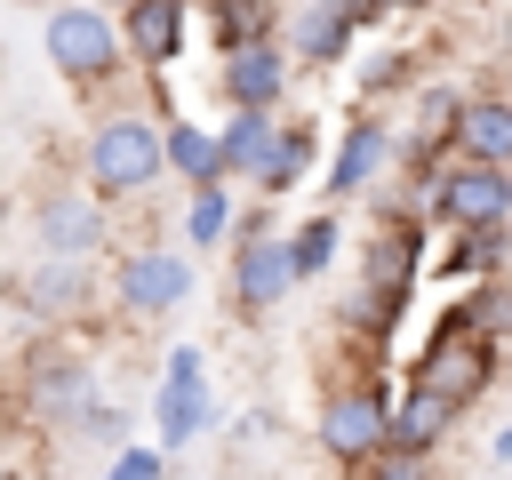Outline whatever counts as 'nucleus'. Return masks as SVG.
<instances>
[{"mask_svg": "<svg viewBox=\"0 0 512 480\" xmlns=\"http://www.w3.org/2000/svg\"><path fill=\"white\" fill-rule=\"evenodd\" d=\"M64 440H80V448H104V456H120V448L136 440V408H120L112 392H96V400L80 408V424H72Z\"/></svg>", "mask_w": 512, "mask_h": 480, "instance_id": "bb28decb", "label": "nucleus"}, {"mask_svg": "<svg viewBox=\"0 0 512 480\" xmlns=\"http://www.w3.org/2000/svg\"><path fill=\"white\" fill-rule=\"evenodd\" d=\"M8 296L40 336H72V328H88L104 312V272L96 264H64V256H32L8 280Z\"/></svg>", "mask_w": 512, "mask_h": 480, "instance_id": "0eeeda50", "label": "nucleus"}, {"mask_svg": "<svg viewBox=\"0 0 512 480\" xmlns=\"http://www.w3.org/2000/svg\"><path fill=\"white\" fill-rule=\"evenodd\" d=\"M96 392H104V384H96L88 344H72V336H32V344L16 352V408H24L40 432H72Z\"/></svg>", "mask_w": 512, "mask_h": 480, "instance_id": "39448f33", "label": "nucleus"}, {"mask_svg": "<svg viewBox=\"0 0 512 480\" xmlns=\"http://www.w3.org/2000/svg\"><path fill=\"white\" fill-rule=\"evenodd\" d=\"M200 32L216 56H240V48H264L288 32V0H208L200 8Z\"/></svg>", "mask_w": 512, "mask_h": 480, "instance_id": "dca6fc26", "label": "nucleus"}, {"mask_svg": "<svg viewBox=\"0 0 512 480\" xmlns=\"http://www.w3.org/2000/svg\"><path fill=\"white\" fill-rule=\"evenodd\" d=\"M24 224H32V248H40V256H64V264L112 256V208H104L80 176H72V184H40L32 208H24Z\"/></svg>", "mask_w": 512, "mask_h": 480, "instance_id": "6e6552de", "label": "nucleus"}, {"mask_svg": "<svg viewBox=\"0 0 512 480\" xmlns=\"http://www.w3.org/2000/svg\"><path fill=\"white\" fill-rule=\"evenodd\" d=\"M40 48L56 64V80L72 96H112L120 72H128V40H120V16L88 8V0H56L40 16Z\"/></svg>", "mask_w": 512, "mask_h": 480, "instance_id": "7ed1b4c3", "label": "nucleus"}, {"mask_svg": "<svg viewBox=\"0 0 512 480\" xmlns=\"http://www.w3.org/2000/svg\"><path fill=\"white\" fill-rule=\"evenodd\" d=\"M504 272H512V232H464V240H448V248L432 256L424 280H464V288H480V280H504Z\"/></svg>", "mask_w": 512, "mask_h": 480, "instance_id": "393cba45", "label": "nucleus"}, {"mask_svg": "<svg viewBox=\"0 0 512 480\" xmlns=\"http://www.w3.org/2000/svg\"><path fill=\"white\" fill-rule=\"evenodd\" d=\"M96 480H168V456H160V440H128L120 456H104Z\"/></svg>", "mask_w": 512, "mask_h": 480, "instance_id": "cd10ccee", "label": "nucleus"}, {"mask_svg": "<svg viewBox=\"0 0 512 480\" xmlns=\"http://www.w3.org/2000/svg\"><path fill=\"white\" fill-rule=\"evenodd\" d=\"M0 216H8V192H0Z\"/></svg>", "mask_w": 512, "mask_h": 480, "instance_id": "f704fd0d", "label": "nucleus"}, {"mask_svg": "<svg viewBox=\"0 0 512 480\" xmlns=\"http://www.w3.org/2000/svg\"><path fill=\"white\" fill-rule=\"evenodd\" d=\"M400 168V128L384 112H352L336 152H328V208H352V200H376Z\"/></svg>", "mask_w": 512, "mask_h": 480, "instance_id": "9d476101", "label": "nucleus"}, {"mask_svg": "<svg viewBox=\"0 0 512 480\" xmlns=\"http://www.w3.org/2000/svg\"><path fill=\"white\" fill-rule=\"evenodd\" d=\"M352 480H440V464H424V456H400V448H384L376 464H360Z\"/></svg>", "mask_w": 512, "mask_h": 480, "instance_id": "c85d7f7f", "label": "nucleus"}, {"mask_svg": "<svg viewBox=\"0 0 512 480\" xmlns=\"http://www.w3.org/2000/svg\"><path fill=\"white\" fill-rule=\"evenodd\" d=\"M448 160H464V168H512V96L472 88L464 112H456V128H448Z\"/></svg>", "mask_w": 512, "mask_h": 480, "instance_id": "2eb2a0df", "label": "nucleus"}, {"mask_svg": "<svg viewBox=\"0 0 512 480\" xmlns=\"http://www.w3.org/2000/svg\"><path fill=\"white\" fill-rule=\"evenodd\" d=\"M320 168V120H304V112H280V144H272V168H264V184H256V200H288L304 176Z\"/></svg>", "mask_w": 512, "mask_h": 480, "instance_id": "412c9836", "label": "nucleus"}, {"mask_svg": "<svg viewBox=\"0 0 512 480\" xmlns=\"http://www.w3.org/2000/svg\"><path fill=\"white\" fill-rule=\"evenodd\" d=\"M368 8L392 24V16H424V8H440V0H368Z\"/></svg>", "mask_w": 512, "mask_h": 480, "instance_id": "7c9ffc66", "label": "nucleus"}, {"mask_svg": "<svg viewBox=\"0 0 512 480\" xmlns=\"http://www.w3.org/2000/svg\"><path fill=\"white\" fill-rule=\"evenodd\" d=\"M272 144H280V112H224L216 120V152H224V184H264L272 168Z\"/></svg>", "mask_w": 512, "mask_h": 480, "instance_id": "a211bd4d", "label": "nucleus"}, {"mask_svg": "<svg viewBox=\"0 0 512 480\" xmlns=\"http://www.w3.org/2000/svg\"><path fill=\"white\" fill-rule=\"evenodd\" d=\"M288 296H296L288 224L264 232V240H248V248H232V312H240V320H264V312H280Z\"/></svg>", "mask_w": 512, "mask_h": 480, "instance_id": "4468645a", "label": "nucleus"}, {"mask_svg": "<svg viewBox=\"0 0 512 480\" xmlns=\"http://www.w3.org/2000/svg\"><path fill=\"white\" fill-rule=\"evenodd\" d=\"M88 8H104V16H128V8H136V0H88Z\"/></svg>", "mask_w": 512, "mask_h": 480, "instance_id": "473e14b6", "label": "nucleus"}, {"mask_svg": "<svg viewBox=\"0 0 512 480\" xmlns=\"http://www.w3.org/2000/svg\"><path fill=\"white\" fill-rule=\"evenodd\" d=\"M0 480H32V472H24V464H8V456H0Z\"/></svg>", "mask_w": 512, "mask_h": 480, "instance_id": "72a5a7b5", "label": "nucleus"}, {"mask_svg": "<svg viewBox=\"0 0 512 480\" xmlns=\"http://www.w3.org/2000/svg\"><path fill=\"white\" fill-rule=\"evenodd\" d=\"M288 80H296V56H288L280 40L240 48V56H216V96H224V112H280V104H288Z\"/></svg>", "mask_w": 512, "mask_h": 480, "instance_id": "ddd939ff", "label": "nucleus"}, {"mask_svg": "<svg viewBox=\"0 0 512 480\" xmlns=\"http://www.w3.org/2000/svg\"><path fill=\"white\" fill-rule=\"evenodd\" d=\"M448 432H456V416H448L432 392H416V384L392 392V448H400V456H424V464H432V456L448 448Z\"/></svg>", "mask_w": 512, "mask_h": 480, "instance_id": "b1692460", "label": "nucleus"}, {"mask_svg": "<svg viewBox=\"0 0 512 480\" xmlns=\"http://www.w3.org/2000/svg\"><path fill=\"white\" fill-rule=\"evenodd\" d=\"M160 152H168V176H176L184 192L224 184V152H216V128H208V120H192V112L160 120Z\"/></svg>", "mask_w": 512, "mask_h": 480, "instance_id": "aec40b11", "label": "nucleus"}, {"mask_svg": "<svg viewBox=\"0 0 512 480\" xmlns=\"http://www.w3.org/2000/svg\"><path fill=\"white\" fill-rule=\"evenodd\" d=\"M336 256H344V208H312V216H296L288 224V264H296V288H312V280H328L336 272Z\"/></svg>", "mask_w": 512, "mask_h": 480, "instance_id": "5701e85b", "label": "nucleus"}, {"mask_svg": "<svg viewBox=\"0 0 512 480\" xmlns=\"http://www.w3.org/2000/svg\"><path fill=\"white\" fill-rule=\"evenodd\" d=\"M80 184L104 208H136L168 184V152H160V120L144 104H104L80 136Z\"/></svg>", "mask_w": 512, "mask_h": 480, "instance_id": "f257e3e1", "label": "nucleus"}, {"mask_svg": "<svg viewBox=\"0 0 512 480\" xmlns=\"http://www.w3.org/2000/svg\"><path fill=\"white\" fill-rule=\"evenodd\" d=\"M192 32H200V8H192V0H136V8L120 16L128 64H144V80H168V72L184 64Z\"/></svg>", "mask_w": 512, "mask_h": 480, "instance_id": "f8f14e48", "label": "nucleus"}, {"mask_svg": "<svg viewBox=\"0 0 512 480\" xmlns=\"http://www.w3.org/2000/svg\"><path fill=\"white\" fill-rule=\"evenodd\" d=\"M320 8H336V16H344V24L360 32V40H368V32H384V16H376L368 0H320Z\"/></svg>", "mask_w": 512, "mask_h": 480, "instance_id": "c756f323", "label": "nucleus"}, {"mask_svg": "<svg viewBox=\"0 0 512 480\" xmlns=\"http://www.w3.org/2000/svg\"><path fill=\"white\" fill-rule=\"evenodd\" d=\"M352 96H360L352 112H384L392 96H416V56H408V48H376V56L352 72Z\"/></svg>", "mask_w": 512, "mask_h": 480, "instance_id": "a878e982", "label": "nucleus"}, {"mask_svg": "<svg viewBox=\"0 0 512 480\" xmlns=\"http://www.w3.org/2000/svg\"><path fill=\"white\" fill-rule=\"evenodd\" d=\"M488 456H496V464H512V424H496V440H488Z\"/></svg>", "mask_w": 512, "mask_h": 480, "instance_id": "2f4dec72", "label": "nucleus"}, {"mask_svg": "<svg viewBox=\"0 0 512 480\" xmlns=\"http://www.w3.org/2000/svg\"><path fill=\"white\" fill-rule=\"evenodd\" d=\"M496 376H504V352H488L480 336H464V328H448V320H432L424 352L408 360V384L432 392L456 424H464V408H480V400L496 392Z\"/></svg>", "mask_w": 512, "mask_h": 480, "instance_id": "423d86ee", "label": "nucleus"}, {"mask_svg": "<svg viewBox=\"0 0 512 480\" xmlns=\"http://www.w3.org/2000/svg\"><path fill=\"white\" fill-rule=\"evenodd\" d=\"M280 48L304 64V72H336L352 48H360V32L336 16V8H320V0H304V8H288V32H280Z\"/></svg>", "mask_w": 512, "mask_h": 480, "instance_id": "f3484780", "label": "nucleus"}, {"mask_svg": "<svg viewBox=\"0 0 512 480\" xmlns=\"http://www.w3.org/2000/svg\"><path fill=\"white\" fill-rule=\"evenodd\" d=\"M392 376L384 368H360V376H336L312 408V448L336 464V480H352L360 464H376L392 448Z\"/></svg>", "mask_w": 512, "mask_h": 480, "instance_id": "f03ea898", "label": "nucleus"}, {"mask_svg": "<svg viewBox=\"0 0 512 480\" xmlns=\"http://www.w3.org/2000/svg\"><path fill=\"white\" fill-rule=\"evenodd\" d=\"M424 224L440 240H464V232H512V168H464L448 160L432 200H424Z\"/></svg>", "mask_w": 512, "mask_h": 480, "instance_id": "1a4fd4ad", "label": "nucleus"}, {"mask_svg": "<svg viewBox=\"0 0 512 480\" xmlns=\"http://www.w3.org/2000/svg\"><path fill=\"white\" fill-rule=\"evenodd\" d=\"M192 8H208V0H192Z\"/></svg>", "mask_w": 512, "mask_h": 480, "instance_id": "c9c22d12", "label": "nucleus"}, {"mask_svg": "<svg viewBox=\"0 0 512 480\" xmlns=\"http://www.w3.org/2000/svg\"><path fill=\"white\" fill-rule=\"evenodd\" d=\"M232 216H240V184H200V192H184V208H176V248L200 264L208 248H232Z\"/></svg>", "mask_w": 512, "mask_h": 480, "instance_id": "6ab92c4d", "label": "nucleus"}, {"mask_svg": "<svg viewBox=\"0 0 512 480\" xmlns=\"http://www.w3.org/2000/svg\"><path fill=\"white\" fill-rule=\"evenodd\" d=\"M440 320H448V328H464V336H480L488 352H504V344H512V280L456 288V296L440 304Z\"/></svg>", "mask_w": 512, "mask_h": 480, "instance_id": "4be33fe9", "label": "nucleus"}, {"mask_svg": "<svg viewBox=\"0 0 512 480\" xmlns=\"http://www.w3.org/2000/svg\"><path fill=\"white\" fill-rule=\"evenodd\" d=\"M192 288H200V272L176 240H128L104 272V312L128 328H152V320H176L192 304Z\"/></svg>", "mask_w": 512, "mask_h": 480, "instance_id": "20e7f679", "label": "nucleus"}, {"mask_svg": "<svg viewBox=\"0 0 512 480\" xmlns=\"http://www.w3.org/2000/svg\"><path fill=\"white\" fill-rule=\"evenodd\" d=\"M208 424H216V400H208V352H200V344H176V352L160 360V392H152V432H160V456L192 448Z\"/></svg>", "mask_w": 512, "mask_h": 480, "instance_id": "9b49d317", "label": "nucleus"}]
</instances>
